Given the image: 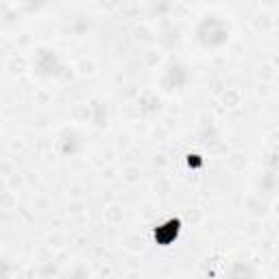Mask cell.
<instances>
[{"label":"cell","mask_w":279,"mask_h":279,"mask_svg":"<svg viewBox=\"0 0 279 279\" xmlns=\"http://www.w3.org/2000/svg\"><path fill=\"white\" fill-rule=\"evenodd\" d=\"M181 229H183V222H181L179 216H168L166 220H162L159 225L153 227V242L157 247H170L179 240Z\"/></svg>","instance_id":"6da1fadb"},{"label":"cell","mask_w":279,"mask_h":279,"mask_svg":"<svg viewBox=\"0 0 279 279\" xmlns=\"http://www.w3.org/2000/svg\"><path fill=\"white\" fill-rule=\"evenodd\" d=\"M185 166L190 170H203L205 157L201 155V153H188V155H185Z\"/></svg>","instance_id":"7a4b0ae2"}]
</instances>
